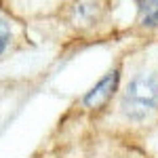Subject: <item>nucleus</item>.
Segmentation results:
<instances>
[{"label": "nucleus", "mask_w": 158, "mask_h": 158, "mask_svg": "<svg viewBox=\"0 0 158 158\" xmlns=\"http://www.w3.org/2000/svg\"><path fill=\"white\" fill-rule=\"evenodd\" d=\"M118 112L129 122H146L158 112V70L139 68L120 91Z\"/></svg>", "instance_id": "obj_1"}, {"label": "nucleus", "mask_w": 158, "mask_h": 158, "mask_svg": "<svg viewBox=\"0 0 158 158\" xmlns=\"http://www.w3.org/2000/svg\"><path fill=\"white\" fill-rule=\"evenodd\" d=\"M118 85H120V68L110 70L103 78H99L95 86H91L82 97V106L86 110H101L110 103V99L118 93Z\"/></svg>", "instance_id": "obj_2"}, {"label": "nucleus", "mask_w": 158, "mask_h": 158, "mask_svg": "<svg viewBox=\"0 0 158 158\" xmlns=\"http://www.w3.org/2000/svg\"><path fill=\"white\" fill-rule=\"evenodd\" d=\"M103 15V4L99 0H76L72 6V23L80 30H89V27H95L99 23Z\"/></svg>", "instance_id": "obj_3"}, {"label": "nucleus", "mask_w": 158, "mask_h": 158, "mask_svg": "<svg viewBox=\"0 0 158 158\" xmlns=\"http://www.w3.org/2000/svg\"><path fill=\"white\" fill-rule=\"evenodd\" d=\"M137 23L143 30H158V0H135Z\"/></svg>", "instance_id": "obj_4"}, {"label": "nucleus", "mask_w": 158, "mask_h": 158, "mask_svg": "<svg viewBox=\"0 0 158 158\" xmlns=\"http://www.w3.org/2000/svg\"><path fill=\"white\" fill-rule=\"evenodd\" d=\"M11 42H13V27L9 23V19L0 13V57L9 51Z\"/></svg>", "instance_id": "obj_5"}]
</instances>
